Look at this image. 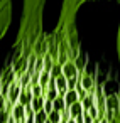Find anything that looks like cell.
<instances>
[{
  "label": "cell",
  "mask_w": 120,
  "mask_h": 123,
  "mask_svg": "<svg viewBox=\"0 0 120 123\" xmlns=\"http://www.w3.org/2000/svg\"><path fill=\"white\" fill-rule=\"evenodd\" d=\"M46 0H24L0 68V123H120V66L90 51L76 15L44 29Z\"/></svg>",
  "instance_id": "6da1fadb"
},
{
  "label": "cell",
  "mask_w": 120,
  "mask_h": 123,
  "mask_svg": "<svg viewBox=\"0 0 120 123\" xmlns=\"http://www.w3.org/2000/svg\"><path fill=\"white\" fill-rule=\"evenodd\" d=\"M12 20V0H0V39H2Z\"/></svg>",
  "instance_id": "7a4b0ae2"
},
{
  "label": "cell",
  "mask_w": 120,
  "mask_h": 123,
  "mask_svg": "<svg viewBox=\"0 0 120 123\" xmlns=\"http://www.w3.org/2000/svg\"><path fill=\"white\" fill-rule=\"evenodd\" d=\"M88 2H108V0H64L63 2V14H69V15H78V10L83 4Z\"/></svg>",
  "instance_id": "3957f363"
},
{
  "label": "cell",
  "mask_w": 120,
  "mask_h": 123,
  "mask_svg": "<svg viewBox=\"0 0 120 123\" xmlns=\"http://www.w3.org/2000/svg\"><path fill=\"white\" fill-rule=\"evenodd\" d=\"M117 57L120 59V24H118V31H117Z\"/></svg>",
  "instance_id": "277c9868"
}]
</instances>
